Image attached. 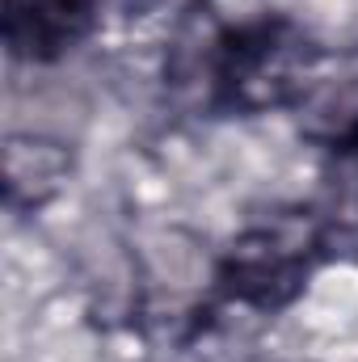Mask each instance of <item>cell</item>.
Masks as SVG:
<instances>
[{
    "mask_svg": "<svg viewBox=\"0 0 358 362\" xmlns=\"http://www.w3.org/2000/svg\"><path fill=\"white\" fill-rule=\"evenodd\" d=\"M97 0H0V30L13 59L51 64L93 34Z\"/></svg>",
    "mask_w": 358,
    "mask_h": 362,
    "instance_id": "2",
    "label": "cell"
},
{
    "mask_svg": "<svg viewBox=\"0 0 358 362\" xmlns=\"http://www.w3.org/2000/svg\"><path fill=\"white\" fill-rule=\"evenodd\" d=\"M316 249H321V232L312 219H274L262 228H249L228 249L219 266V286L224 295L249 308L274 312L304 291Z\"/></svg>",
    "mask_w": 358,
    "mask_h": 362,
    "instance_id": "1",
    "label": "cell"
},
{
    "mask_svg": "<svg viewBox=\"0 0 358 362\" xmlns=\"http://www.w3.org/2000/svg\"><path fill=\"white\" fill-rule=\"evenodd\" d=\"M72 177V148L51 135H8L4 139V198L13 211H34L51 202Z\"/></svg>",
    "mask_w": 358,
    "mask_h": 362,
    "instance_id": "4",
    "label": "cell"
},
{
    "mask_svg": "<svg viewBox=\"0 0 358 362\" xmlns=\"http://www.w3.org/2000/svg\"><path fill=\"white\" fill-rule=\"evenodd\" d=\"M295 114L304 139L333 152H358V55H346L333 72L316 68Z\"/></svg>",
    "mask_w": 358,
    "mask_h": 362,
    "instance_id": "3",
    "label": "cell"
}]
</instances>
